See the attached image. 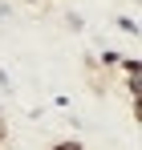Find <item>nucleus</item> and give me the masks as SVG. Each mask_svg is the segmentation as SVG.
Instances as JSON below:
<instances>
[{
	"mask_svg": "<svg viewBox=\"0 0 142 150\" xmlns=\"http://www.w3.org/2000/svg\"><path fill=\"white\" fill-rule=\"evenodd\" d=\"M57 150H81V146H77V142H61Z\"/></svg>",
	"mask_w": 142,
	"mask_h": 150,
	"instance_id": "obj_1",
	"label": "nucleus"
}]
</instances>
